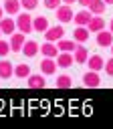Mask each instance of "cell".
<instances>
[{
    "instance_id": "1",
    "label": "cell",
    "mask_w": 113,
    "mask_h": 129,
    "mask_svg": "<svg viewBox=\"0 0 113 129\" xmlns=\"http://www.w3.org/2000/svg\"><path fill=\"white\" fill-rule=\"evenodd\" d=\"M16 30H20L24 34H30L32 32V16L28 14V10L16 14Z\"/></svg>"
},
{
    "instance_id": "2",
    "label": "cell",
    "mask_w": 113,
    "mask_h": 129,
    "mask_svg": "<svg viewBox=\"0 0 113 129\" xmlns=\"http://www.w3.org/2000/svg\"><path fill=\"white\" fill-rule=\"evenodd\" d=\"M54 14H56V20L63 24H67V22H71L73 20V16H75V12H73V8H71V4H61L56 10H54Z\"/></svg>"
},
{
    "instance_id": "3",
    "label": "cell",
    "mask_w": 113,
    "mask_h": 129,
    "mask_svg": "<svg viewBox=\"0 0 113 129\" xmlns=\"http://www.w3.org/2000/svg\"><path fill=\"white\" fill-rule=\"evenodd\" d=\"M24 40H26V34L20 32V30H18V32L14 30V32L10 34V40H8V42H10V52H20Z\"/></svg>"
},
{
    "instance_id": "4",
    "label": "cell",
    "mask_w": 113,
    "mask_h": 129,
    "mask_svg": "<svg viewBox=\"0 0 113 129\" xmlns=\"http://www.w3.org/2000/svg\"><path fill=\"white\" fill-rule=\"evenodd\" d=\"M42 34H44V38H46L48 42H56V40H61V38L65 36V28H63L61 24H56V26H48Z\"/></svg>"
},
{
    "instance_id": "5",
    "label": "cell",
    "mask_w": 113,
    "mask_h": 129,
    "mask_svg": "<svg viewBox=\"0 0 113 129\" xmlns=\"http://www.w3.org/2000/svg\"><path fill=\"white\" fill-rule=\"evenodd\" d=\"M56 60L54 58H50V56H44L42 60H40V73L44 75V77H52L54 73H56Z\"/></svg>"
},
{
    "instance_id": "6",
    "label": "cell",
    "mask_w": 113,
    "mask_h": 129,
    "mask_svg": "<svg viewBox=\"0 0 113 129\" xmlns=\"http://www.w3.org/2000/svg\"><path fill=\"white\" fill-rule=\"evenodd\" d=\"M83 85L89 87V89H97V87L101 85V77H99V73H97V71H87V73L83 75Z\"/></svg>"
},
{
    "instance_id": "7",
    "label": "cell",
    "mask_w": 113,
    "mask_h": 129,
    "mask_svg": "<svg viewBox=\"0 0 113 129\" xmlns=\"http://www.w3.org/2000/svg\"><path fill=\"white\" fill-rule=\"evenodd\" d=\"M24 56H28V58H32V56H36L38 52H40V44L36 42V40H24V44H22V50H20Z\"/></svg>"
},
{
    "instance_id": "8",
    "label": "cell",
    "mask_w": 113,
    "mask_h": 129,
    "mask_svg": "<svg viewBox=\"0 0 113 129\" xmlns=\"http://www.w3.org/2000/svg\"><path fill=\"white\" fill-rule=\"evenodd\" d=\"M91 18H93V14H91V10H89V8H83V10H79V12H75V16H73V22H75L77 26H87Z\"/></svg>"
},
{
    "instance_id": "9",
    "label": "cell",
    "mask_w": 113,
    "mask_h": 129,
    "mask_svg": "<svg viewBox=\"0 0 113 129\" xmlns=\"http://www.w3.org/2000/svg\"><path fill=\"white\" fill-rule=\"evenodd\" d=\"M26 85L28 89H44L46 87V81H44V75H28L26 77Z\"/></svg>"
},
{
    "instance_id": "10",
    "label": "cell",
    "mask_w": 113,
    "mask_h": 129,
    "mask_svg": "<svg viewBox=\"0 0 113 129\" xmlns=\"http://www.w3.org/2000/svg\"><path fill=\"white\" fill-rule=\"evenodd\" d=\"M97 44L99 46H103V48H107V46H111L113 44V32L111 30H99L97 32Z\"/></svg>"
},
{
    "instance_id": "11",
    "label": "cell",
    "mask_w": 113,
    "mask_h": 129,
    "mask_svg": "<svg viewBox=\"0 0 113 129\" xmlns=\"http://www.w3.org/2000/svg\"><path fill=\"white\" fill-rule=\"evenodd\" d=\"M85 64L89 67V71H97V73H99V71L105 67V60H103L101 54H89V58H87Z\"/></svg>"
},
{
    "instance_id": "12",
    "label": "cell",
    "mask_w": 113,
    "mask_h": 129,
    "mask_svg": "<svg viewBox=\"0 0 113 129\" xmlns=\"http://www.w3.org/2000/svg\"><path fill=\"white\" fill-rule=\"evenodd\" d=\"M89 36H91V32H89V28H87V26H77V28L73 30V40H75V42H79V44L87 42V40H89Z\"/></svg>"
},
{
    "instance_id": "13",
    "label": "cell",
    "mask_w": 113,
    "mask_h": 129,
    "mask_svg": "<svg viewBox=\"0 0 113 129\" xmlns=\"http://www.w3.org/2000/svg\"><path fill=\"white\" fill-rule=\"evenodd\" d=\"M73 58H75V62L85 64V62H87V58H89V50H87L83 44H79V42H77V46H75V50H73Z\"/></svg>"
},
{
    "instance_id": "14",
    "label": "cell",
    "mask_w": 113,
    "mask_h": 129,
    "mask_svg": "<svg viewBox=\"0 0 113 129\" xmlns=\"http://www.w3.org/2000/svg\"><path fill=\"white\" fill-rule=\"evenodd\" d=\"M54 60H56V67H59V69H69V67L75 62L73 52H59Z\"/></svg>"
},
{
    "instance_id": "15",
    "label": "cell",
    "mask_w": 113,
    "mask_h": 129,
    "mask_svg": "<svg viewBox=\"0 0 113 129\" xmlns=\"http://www.w3.org/2000/svg\"><path fill=\"white\" fill-rule=\"evenodd\" d=\"M40 52H42V56H50V58H56V54L61 52L59 50V46H56V42H44V44H40Z\"/></svg>"
},
{
    "instance_id": "16",
    "label": "cell",
    "mask_w": 113,
    "mask_h": 129,
    "mask_svg": "<svg viewBox=\"0 0 113 129\" xmlns=\"http://www.w3.org/2000/svg\"><path fill=\"white\" fill-rule=\"evenodd\" d=\"M16 30V20L14 18H0V32L2 34H12Z\"/></svg>"
},
{
    "instance_id": "17",
    "label": "cell",
    "mask_w": 113,
    "mask_h": 129,
    "mask_svg": "<svg viewBox=\"0 0 113 129\" xmlns=\"http://www.w3.org/2000/svg\"><path fill=\"white\" fill-rule=\"evenodd\" d=\"M4 12L6 14H10V16H16L18 12H20V8H22V4H20V0H4Z\"/></svg>"
},
{
    "instance_id": "18",
    "label": "cell",
    "mask_w": 113,
    "mask_h": 129,
    "mask_svg": "<svg viewBox=\"0 0 113 129\" xmlns=\"http://www.w3.org/2000/svg\"><path fill=\"white\" fill-rule=\"evenodd\" d=\"M87 28H89V32H91V34H97L99 30H103V28H105V20L93 14V18L89 20V24H87Z\"/></svg>"
},
{
    "instance_id": "19",
    "label": "cell",
    "mask_w": 113,
    "mask_h": 129,
    "mask_svg": "<svg viewBox=\"0 0 113 129\" xmlns=\"http://www.w3.org/2000/svg\"><path fill=\"white\" fill-rule=\"evenodd\" d=\"M12 75H14V64L10 60L2 58L0 60V79H10Z\"/></svg>"
},
{
    "instance_id": "20",
    "label": "cell",
    "mask_w": 113,
    "mask_h": 129,
    "mask_svg": "<svg viewBox=\"0 0 113 129\" xmlns=\"http://www.w3.org/2000/svg\"><path fill=\"white\" fill-rule=\"evenodd\" d=\"M87 8L91 10V14H95V16H101V14L107 10V4H105L103 0H93V2H91Z\"/></svg>"
},
{
    "instance_id": "21",
    "label": "cell",
    "mask_w": 113,
    "mask_h": 129,
    "mask_svg": "<svg viewBox=\"0 0 113 129\" xmlns=\"http://www.w3.org/2000/svg\"><path fill=\"white\" fill-rule=\"evenodd\" d=\"M48 28V20H46V16H36V18H32V30H36V32H44Z\"/></svg>"
},
{
    "instance_id": "22",
    "label": "cell",
    "mask_w": 113,
    "mask_h": 129,
    "mask_svg": "<svg viewBox=\"0 0 113 129\" xmlns=\"http://www.w3.org/2000/svg\"><path fill=\"white\" fill-rule=\"evenodd\" d=\"M56 46H59L61 52H73L75 46H77V42H75V40H67V38L63 36L61 40H56Z\"/></svg>"
},
{
    "instance_id": "23",
    "label": "cell",
    "mask_w": 113,
    "mask_h": 129,
    "mask_svg": "<svg viewBox=\"0 0 113 129\" xmlns=\"http://www.w3.org/2000/svg\"><path fill=\"white\" fill-rule=\"evenodd\" d=\"M73 87V79L69 75H59L56 77V89H71Z\"/></svg>"
},
{
    "instance_id": "24",
    "label": "cell",
    "mask_w": 113,
    "mask_h": 129,
    "mask_svg": "<svg viewBox=\"0 0 113 129\" xmlns=\"http://www.w3.org/2000/svg\"><path fill=\"white\" fill-rule=\"evenodd\" d=\"M14 75H16V79H26L28 75H30V67L28 64H16L14 67Z\"/></svg>"
},
{
    "instance_id": "25",
    "label": "cell",
    "mask_w": 113,
    "mask_h": 129,
    "mask_svg": "<svg viewBox=\"0 0 113 129\" xmlns=\"http://www.w3.org/2000/svg\"><path fill=\"white\" fill-rule=\"evenodd\" d=\"M42 4H44L46 10H56V8L63 4V0H42Z\"/></svg>"
},
{
    "instance_id": "26",
    "label": "cell",
    "mask_w": 113,
    "mask_h": 129,
    "mask_svg": "<svg viewBox=\"0 0 113 129\" xmlns=\"http://www.w3.org/2000/svg\"><path fill=\"white\" fill-rule=\"evenodd\" d=\"M20 4H22V8H24V10H28V12H30V10H34V8L38 6V0H20Z\"/></svg>"
},
{
    "instance_id": "27",
    "label": "cell",
    "mask_w": 113,
    "mask_h": 129,
    "mask_svg": "<svg viewBox=\"0 0 113 129\" xmlns=\"http://www.w3.org/2000/svg\"><path fill=\"white\" fill-rule=\"evenodd\" d=\"M8 52H10V42H6V40H0V56L4 58Z\"/></svg>"
},
{
    "instance_id": "28",
    "label": "cell",
    "mask_w": 113,
    "mask_h": 129,
    "mask_svg": "<svg viewBox=\"0 0 113 129\" xmlns=\"http://www.w3.org/2000/svg\"><path fill=\"white\" fill-rule=\"evenodd\" d=\"M103 71H105L109 77H113V56H111L109 60H105V67H103Z\"/></svg>"
},
{
    "instance_id": "29",
    "label": "cell",
    "mask_w": 113,
    "mask_h": 129,
    "mask_svg": "<svg viewBox=\"0 0 113 129\" xmlns=\"http://www.w3.org/2000/svg\"><path fill=\"white\" fill-rule=\"evenodd\" d=\"M77 2H79V4H81V6H85V8H87V6H89V4H91V2H93V0H77Z\"/></svg>"
},
{
    "instance_id": "30",
    "label": "cell",
    "mask_w": 113,
    "mask_h": 129,
    "mask_svg": "<svg viewBox=\"0 0 113 129\" xmlns=\"http://www.w3.org/2000/svg\"><path fill=\"white\" fill-rule=\"evenodd\" d=\"M77 0H63V4H75Z\"/></svg>"
},
{
    "instance_id": "31",
    "label": "cell",
    "mask_w": 113,
    "mask_h": 129,
    "mask_svg": "<svg viewBox=\"0 0 113 129\" xmlns=\"http://www.w3.org/2000/svg\"><path fill=\"white\" fill-rule=\"evenodd\" d=\"M109 30H111V32H113V18H111V20H109Z\"/></svg>"
},
{
    "instance_id": "32",
    "label": "cell",
    "mask_w": 113,
    "mask_h": 129,
    "mask_svg": "<svg viewBox=\"0 0 113 129\" xmlns=\"http://www.w3.org/2000/svg\"><path fill=\"white\" fill-rule=\"evenodd\" d=\"M103 2H105L107 6H109V4H113V0H103Z\"/></svg>"
},
{
    "instance_id": "33",
    "label": "cell",
    "mask_w": 113,
    "mask_h": 129,
    "mask_svg": "<svg viewBox=\"0 0 113 129\" xmlns=\"http://www.w3.org/2000/svg\"><path fill=\"white\" fill-rule=\"evenodd\" d=\"M2 16H4V8L0 6V18H2Z\"/></svg>"
},
{
    "instance_id": "34",
    "label": "cell",
    "mask_w": 113,
    "mask_h": 129,
    "mask_svg": "<svg viewBox=\"0 0 113 129\" xmlns=\"http://www.w3.org/2000/svg\"><path fill=\"white\" fill-rule=\"evenodd\" d=\"M111 52H113V44H111Z\"/></svg>"
},
{
    "instance_id": "35",
    "label": "cell",
    "mask_w": 113,
    "mask_h": 129,
    "mask_svg": "<svg viewBox=\"0 0 113 129\" xmlns=\"http://www.w3.org/2000/svg\"><path fill=\"white\" fill-rule=\"evenodd\" d=\"M0 34H2V32H0Z\"/></svg>"
}]
</instances>
